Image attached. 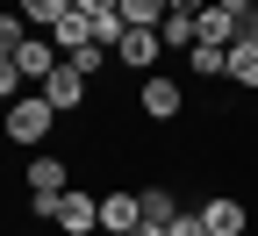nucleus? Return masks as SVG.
<instances>
[{"mask_svg":"<svg viewBox=\"0 0 258 236\" xmlns=\"http://www.w3.org/2000/svg\"><path fill=\"white\" fill-rule=\"evenodd\" d=\"M222 8L237 15V29H251V22H258V8H251V0H222Z\"/></svg>","mask_w":258,"mask_h":236,"instance_id":"22","label":"nucleus"},{"mask_svg":"<svg viewBox=\"0 0 258 236\" xmlns=\"http://www.w3.org/2000/svg\"><path fill=\"white\" fill-rule=\"evenodd\" d=\"M57 64H64V57H57V43H50V36H36V29H29V36H22V50H15V72L43 86V79L57 72Z\"/></svg>","mask_w":258,"mask_h":236,"instance_id":"2","label":"nucleus"},{"mask_svg":"<svg viewBox=\"0 0 258 236\" xmlns=\"http://www.w3.org/2000/svg\"><path fill=\"white\" fill-rule=\"evenodd\" d=\"M15 15H22L29 29H36V36H50V29H57L64 15H72V0H15Z\"/></svg>","mask_w":258,"mask_h":236,"instance_id":"8","label":"nucleus"},{"mask_svg":"<svg viewBox=\"0 0 258 236\" xmlns=\"http://www.w3.org/2000/svg\"><path fill=\"white\" fill-rule=\"evenodd\" d=\"M158 50H165V36H158V29H129V36L115 43L122 64H158Z\"/></svg>","mask_w":258,"mask_h":236,"instance_id":"9","label":"nucleus"},{"mask_svg":"<svg viewBox=\"0 0 258 236\" xmlns=\"http://www.w3.org/2000/svg\"><path fill=\"white\" fill-rule=\"evenodd\" d=\"M137 222H144L137 193H101V229H108V236H129Z\"/></svg>","mask_w":258,"mask_h":236,"instance_id":"7","label":"nucleus"},{"mask_svg":"<svg viewBox=\"0 0 258 236\" xmlns=\"http://www.w3.org/2000/svg\"><path fill=\"white\" fill-rule=\"evenodd\" d=\"M201 222H208V236H244V200H208V208H201Z\"/></svg>","mask_w":258,"mask_h":236,"instance_id":"10","label":"nucleus"},{"mask_svg":"<svg viewBox=\"0 0 258 236\" xmlns=\"http://www.w3.org/2000/svg\"><path fill=\"white\" fill-rule=\"evenodd\" d=\"M50 122H57V108H50L43 93H29V100H15V108H8V136H15V143H43Z\"/></svg>","mask_w":258,"mask_h":236,"instance_id":"1","label":"nucleus"},{"mask_svg":"<svg viewBox=\"0 0 258 236\" xmlns=\"http://www.w3.org/2000/svg\"><path fill=\"white\" fill-rule=\"evenodd\" d=\"M15 86H22V72H15V57H0V100H15Z\"/></svg>","mask_w":258,"mask_h":236,"instance_id":"19","label":"nucleus"},{"mask_svg":"<svg viewBox=\"0 0 258 236\" xmlns=\"http://www.w3.org/2000/svg\"><path fill=\"white\" fill-rule=\"evenodd\" d=\"M158 36H165V50H194V43H201V29H194V15H165V22H158Z\"/></svg>","mask_w":258,"mask_h":236,"instance_id":"14","label":"nucleus"},{"mask_svg":"<svg viewBox=\"0 0 258 236\" xmlns=\"http://www.w3.org/2000/svg\"><path fill=\"white\" fill-rule=\"evenodd\" d=\"M72 8H79V15L93 22V15H115V8H122V0H72Z\"/></svg>","mask_w":258,"mask_h":236,"instance_id":"21","label":"nucleus"},{"mask_svg":"<svg viewBox=\"0 0 258 236\" xmlns=\"http://www.w3.org/2000/svg\"><path fill=\"white\" fill-rule=\"evenodd\" d=\"M165 15H172L165 0H122V22H129V29H158Z\"/></svg>","mask_w":258,"mask_h":236,"instance_id":"15","label":"nucleus"},{"mask_svg":"<svg viewBox=\"0 0 258 236\" xmlns=\"http://www.w3.org/2000/svg\"><path fill=\"white\" fill-rule=\"evenodd\" d=\"M244 36H251V43H258V22H251V29H244Z\"/></svg>","mask_w":258,"mask_h":236,"instance_id":"25","label":"nucleus"},{"mask_svg":"<svg viewBox=\"0 0 258 236\" xmlns=\"http://www.w3.org/2000/svg\"><path fill=\"white\" fill-rule=\"evenodd\" d=\"M50 43H57V57H72V50H86V43H93V22H86V15L72 8V15H64V22L50 29Z\"/></svg>","mask_w":258,"mask_h":236,"instance_id":"11","label":"nucleus"},{"mask_svg":"<svg viewBox=\"0 0 258 236\" xmlns=\"http://www.w3.org/2000/svg\"><path fill=\"white\" fill-rule=\"evenodd\" d=\"M165 8H172V15H201L208 0H165Z\"/></svg>","mask_w":258,"mask_h":236,"instance_id":"23","label":"nucleus"},{"mask_svg":"<svg viewBox=\"0 0 258 236\" xmlns=\"http://www.w3.org/2000/svg\"><path fill=\"white\" fill-rule=\"evenodd\" d=\"M230 79H237V86H258V43H251V36L230 43Z\"/></svg>","mask_w":258,"mask_h":236,"instance_id":"13","label":"nucleus"},{"mask_svg":"<svg viewBox=\"0 0 258 236\" xmlns=\"http://www.w3.org/2000/svg\"><path fill=\"white\" fill-rule=\"evenodd\" d=\"M165 236H208V222H201V215H179V222H172Z\"/></svg>","mask_w":258,"mask_h":236,"instance_id":"20","label":"nucleus"},{"mask_svg":"<svg viewBox=\"0 0 258 236\" xmlns=\"http://www.w3.org/2000/svg\"><path fill=\"white\" fill-rule=\"evenodd\" d=\"M43 100H50L57 115H64V108H79V100H86V72H79V64H57V72L43 79Z\"/></svg>","mask_w":258,"mask_h":236,"instance_id":"4","label":"nucleus"},{"mask_svg":"<svg viewBox=\"0 0 258 236\" xmlns=\"http://www.w3.org/2000/svg\"><path fill=\"white\" fill-rule=\"evenodd\" d=\"M129 236H165V229H151V222H137V229H129Z\"/></svg>","mask_w":258,"mask_h":236,"instance_id":"24","label":"nucleus"},{"mask_svg":"<svg viewBox=\"0 0 258 236\" xmlns=\"http://www.w3.org/2000/svg\"><path fill=\"white\" fill-rule=\"evenodd\" d=\"M179 108H186V93H179V79H165V72H151V79H144V115H151V122H172Z\"/></svg>","mask_w":258,"mask_h":236,"instance_id":"3","label":"nucleus"},{"mask_svg":"<svg viewBox=\"0 0 258 236\" xmlns=\"http://www.w3.org/2000/svg\"><path fill=\"white\" fill-rule=\"evenodd\" d=\"M64 64H79V72L93 79V72H101V64H108V50H101V43H86V50H72V57H64Z\"/></svg>","mask_w":258,"mask_h":236,"instance_id":"18","label":"nucleus"},{"mask_svg":"<svg viewBox=\"0 0 258 236\" xmlns=\"http://www.w3.org/2000/svg\"><path fill=\"white\" fill-rule=\"evenodd\" d=\"M22 36H29V22H22V15H0V57H15Z\"/></svg>","mask_w":258,"mask_h":236,"instance_id":"17","label":"nucleus"},{"mask_svg":"<svg viewBox=\"0 0 258 236\" xmlns=\"http://www.w3.org/2000/svg\"><path fill=\"white\" fill-rule=\"evenodd\" d=\"M50 222H57V229H72V236H86V229H101V200H86V193H64Z\"/></svg>","mask_w":258,"mask_h":236,"instance_id":"5","label":"nucleus"},{"mask_svg":"<svg viewBox=\"0 0 258 236\" xmlns=\"http://www.w3.org/2000/svg\"><path fill=\"white\" fill-rule=\"evenodd\" d=\"M137 208H144V222H151V229H172V222H179V200H172L165 186H151V193H137Z\"/></svg>","mask_w":258,"mask_h":236,"instance_id":"12","label":"nucleus"},{"mask_svg":"<svg viewBox=\"0 0 258 236\" xmlns=\"http://www.w3.org/2000/svg\"><path fill=\"white\" fill-rule=\"evenodd\" d=\"M194 29H201V43H215V50H230V43L244 36V29H237V15L222 8V0H215V8H201V15H194Z\"/></svg>","mask_w":258,"mask_h":236,"instance_id":"6","label":"nucleus"},{"mask_svg":"<svg viewBox=\"0 0 258 236\" xmlns=\"http://www.w3.org/2000/svg\"><path fill=\"white\" fill-rule=\"evenodd\" d=\"M186 64L215 79V72H230V50H215V43H194V50H186Z\"/></svg>","mask_w":258,"mask_h":236,"instance_id":"16","label":"nucleus"}]
</instances>
